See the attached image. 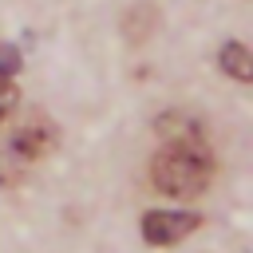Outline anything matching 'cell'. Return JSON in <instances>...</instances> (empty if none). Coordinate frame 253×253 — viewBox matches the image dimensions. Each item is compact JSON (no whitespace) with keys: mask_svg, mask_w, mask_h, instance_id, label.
Listing matches in <instances>:
<instances>
[{"mask_svg":"<svg viewBox=\"0 0 253 253\" xmlns=\"http://www.w3.org/2000/svg\"><path fill=\"white\" fill-rule=\"evenodd\" d=\"M194 229H198V213H186V210H150L142 217V237L150 245H174Z\"/></svg>","mask_w":253,"mask_h":253,"instance_id":"3","label":"cell"},{"mask_svg":"<svg viewBox=\"0 0 253 253\" xmlns=\"http://www.w3.org/2000/svg\"><path fill=\"white\" fill-rule=\"evenodd\" d=\"M213 178V154L198 134H174L150 162V182L166 198H198Z\"/></svg>","mask_w":253,"mask_h":253,"instance_id":"1","label":"cell"},{"mask_svg":"<svg viewBox=\"0 0 253 253\" xmlns=\"http://www.w3.org/2000/svg\"><path fill=\"white\" fill-rule=\"evenodd\" d=\"M217 63H221V71H229V75H233V79H241V83H249V79H253V59H249L245 43H225V47H221V55H217Z\"/></svg>","mask_w":253,"mask_h":253,"instance_id":"4","label":"cell"},{"mask_svg":"<svg viewBox=\"0 0 253 253\" xmlns=\"http://www.w3.org/2000/svg\"><path fill=\"white\" fill-rule=\"evenodd\" d=\"M12 71H20V55H16V47H0V75L8 79Z\"/></svg>","mask_w":253,"mask_h":253,"instance_id":"7","label":"cell"},{"mask_svg":"<svg viewBox=\"0 0 253 253\" xmlns=\"http://www.w3.org/2000/svg\"><path fill=\"white\" fill-rule=\"evenodd\" d=\"M16 103H20V91H16V87H12V83L0 75V126H4V123L16 115Z\"/></svg>","mask_w":253,"mask_h":253,"instance_id":"6","label":"cell"},{"mask_svg":"<svg viewBox=\"0 0 253 253\" xmlns=\"http://www.w3.org/2000/svg\"><path fill=\"white\" fill-rule=\"evenodd\" d=\"M150 24H154V12H150L146 4H138V8L130 12V20H126L123 28H126V36H130L134 43H142V40L150 36Z\"/></svg>","mask_w":253,"mask_h":253,"instance_id":"5","label":"cell"},{"mask_svg":"<svg viewBox=\"0 0 253 253\" xmlns=\"http://www.w3.org/2000/svg\"><path fill=\"white\" fill-rule=\"evenodd\" d=\"M55 146V126L43 119H32L8 134H0V186H16L32 174V166L51 154Z\"/></svg>","mask_w":253,"mask_h":253,"instance_id":"2","label":"cell"}]
</instances>
